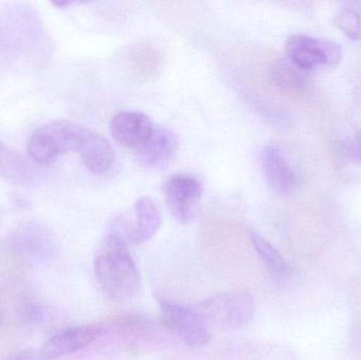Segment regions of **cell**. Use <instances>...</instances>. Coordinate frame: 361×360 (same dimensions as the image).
Instances as JSON below:
<instances>
[{
	"label": "cell",
	"instance_id": "7a4b0ae2",
	"mask_svg": "<svg viewBox=\"0 0 361 360\" xmlns=\"http://www.w3.org/2000/svg\"><path fill=\"white\" fill-rule=\"evenodd\" d=\"M86 128L68 120H55L36 129L27 143L32 160L42 166L53 164L68 151H78Z\"/></svg>",
	"mask_w": 361,
	"mask_h": 360
},
{
	"label": "cell",
	"instance_id": "277c9868",
	"mask_svg": "<svg viewBox=\"0 0 361 360\" xmlns=\"http://www.w3.org/2000/svg\"><path fill=\"white\" fill-rule=\"evenodd\" d=\"M288 61L305 72L320 69H335L343 58L341 44L326 38L297 34L284 44Z\"/></svg>",
	"mask_w": 361,
	"mask_h": 360
},
{
	"label": "cell",
	"instance_id": "4fadbf2b",
	"mask_svg": "<svg viewBox=\"0 0 361 360\" xmlns=\"http://www.w3.org/2000/svg\"><path fill=\"white\" fill-rule=\"evenodd\" d=\"M271 86L283 94H302L310 85L307 72L293 65L288 59L280 58L269 68Z\"/></svg>",
	"mask_w": 361,
	"mask_h": 360
},
{
	"label": "cell",
	"instance_id": "7c38bea8",
	"mask_svg": "<svg viewBox=\"0 0 361 360\" xmlns=\"http://www.w3.org/2000/svg\"><path fill=\"white\" fill-rule=\"evenodd\" d=\"M78 154L87 170L94 175H102L114 165V154L111 144L97 133L86 129Z\"/></svg>",
	"mask_w": 361,
	"mask_h": 360
},
{
	"label": "cell",
	"instance_id": "5bb4252c",
	"mask_svg": "<svg viewBox=\"0 0 361 360\" xmlns=\"http://www.w3.org/2000/svg\"><path fill=\"white\" fill-rule=\"evenodd\" d=\"M250 240H252V245L258 253L259 257L262 260L265 268L274 280L282 283L290 277L293 273L292 266L260 232L252 230Z\"/></svg>",
	"mask_w": 361,
	"mask_h": 360
},
{
	"label": "cell",
	"instance_id": "5b68a950",
	"mask_svg": "<svg viewBox=\"0 0 361 360\" xmlns=\"http://www.w3.org/2000/svg\"><path fill=\"white\" fill-rule=\"evenodd\" d=\"M161 316L166 329L191 348H202L212 340L207 323L195 308L162 302Z\"/></svg>",
	"mask_w": 361,
	"mask_h": 360
},
{
	"label": "cell",
	"instance_id": "ac0fdd59",
	"mask_svg": "<svg viewBox=\"0 0 361 360\" xmlns=\"http://www.w3.org/2000/svg\"><path fill=\"white\" fill-rule=\"evenodd\" d=\"M343 152L348 160L361 164V131L354 133L343 144Z\"/></svg>",
	"mask_w": 361,
	"mask_h": 360
},
{
	"label": "cell",
	"instance_id": "d6986e66",
	"mask_svg": "<svg viewBox=\"0 0 361 360\" xmlns=\"http://www.w3.org/2000/svg\"><path fill=\"white\" fill-rule=\"evenodd\" d=\"M73 4L72 1H52L53 6H56V8H67V6H71V4Z\"/></svg>",
	"mask_w": 361,
	"mask_h": 360
},
{
	"label": "cell",
	"instance_id": "ba28073f",
	"mask_svg": "<svg viewBox=\"0 0 361 360\" xmlns=\"http://www.w3.org/2000/svg\"><path fill=\"white\" fill-rule=\"evenodd\" d=\"M154 124L139 111H120L112 118L110 132L124 147L139 150L154 132Z\"/></svg>",
	"mask_w": 361,
	"mask_h": 360
},
{
	"label": "cell",
	"instance_id": "9a60e30c",
	"mask_svg": "<svg viewBox=\"0 0 361 360\" xmlns=\"http://www.w3.org/2000/svg\"><path fill=\"white\" fill-rule=\"evenodd\" d=\"M0 175L15 183H25L30 178L25 160L2 143H0Z\"/></svg>",
	"mask_w": 361,
	"mask_h": 360
},
{
	"label": "cell",
	"instance_id": "3957f363",
	"mask_svg": "<svg viewBox=\"0 0 361 360\" xmlns=\"http://www.w3.org/2000/svg\"><path fill=\"white\" fill-rule=\"evenodd\" d=\"M195 309L207 325L231 331L250 325L254 318L255 302L247 292H226L203 300Z\"/></svg>",
	"mask_w": 361,
	"mask_h": 360
},
{
	"label": "cell",
	"instance_id": "8992f818",
	"mask_svg": "<svg viewBox=\"0 0 361 360\" xmlns=\"http://www.w3.org/2000/svg\"><path fill=\"white\" fill-rule=\"evenodd\" d=\"M201 183L188 175H171L164 184V197L171 215L179 223L188 224L195 219L202 198Z\"/></svg>",
	"mask_w": 361,
	"mask_h": 360
},
{
	"label": "cell",
	"instance_id": "52a82bcc",
	"mask_svg": "<svg viewBox=\"0 0 361 360\" xmlns=\"http://www.w3.org/2000/svg\"><path fill=\"white\" fill-rule=\"evenodd\" d=\"M101 323L78 325L59 332L51 337L40 350L44 359H56L82 350L103 335Z\"/></svg>",
	"mask_w": 361,
	"mask_h": 360
},
{
	"label": "cell",
	"instance_id": "8fae6325",
	"mask_svg": "<svg viewBox=\"0 0 361 360\" xmlns=\"http://www.w3.org/2000/svg\"><path fill=\"white\" fill-rule=\"evenodd\" d=\"M261 163L269 187L280 196L292 194L296 186V177L280 148L273 144L264 146Z\"/></svg>",
	"mask_w": 361,
	"mask_h": 360
},
{
	"label": "cell",
	"instance_id": "30bf717a",
	"mask_svg": "<svg viewBox=\"0 0 361 360\" xmlns=\"http://www.w3.org/2000/svg\"><path fill=\"white\" fill-rule=\"evenodd\" d=\"M179 147L177 135L166 127H157L145 144L137 150L140 162L152 169L166 167Z\"/></svg>",
	"mask_w": 361,
	"mask_h": 360
},
{
	"label": "cell",
	"instance_id": "2e32d148",
	"mask_svg": "<svg viewBox=\"0 0 361 360\" xmlns=\"http://www.w3.org/2000/svg\"><path fill=\"white\" fill-rule=\"evenodd\" d=\"M160 53L148 46V44H140L135 46L129 53V63L131 69L140 76L148 77L154 73L160 63Z\"/></svg>",
	"mask_w": 361,
	"mask_h": 360
},
{
	"label": "cell",
	"instance_id": "9c48e42d",
	"mask_svg": "<svg viewBox=\"0 0 361 360\" xmlns=\"http://www.w3.org/2000/svg\"><path fill=\"white\" fill-rule=\"evenodd\" d=\"M162 225V213L158 202L149 197L139 199L135 205V216L131 223L124 224L125 236L133 244L150 240Z\"/></svg>",
	"mask_w": 361,
	"mask_h": 360
},
{
	"label": "cell",
	"instance_id": "e0dca14e",
	"mask_svg": "<svg viewBox=\"0 0 361 360\" xmlns=\"http://www.w3.org/2000/svg\"><path fill=\"white\" fill-rule=\"evenodd\" d=\"M334 23L348 37L353 40L361 38V18L357 11L351 8H341L334 18Z\"/></svg>",
	"mask_w": 361,
	"mask_h": 360
},
{
	"label": "cell",
	"instance_id": "6da1fadb",
	"mask_svg": "<svg viewBox=\"0 0 361 360\" xmlns=\"http://www.w3.org/2000/svg\"><path fill=\"white\" fill-rule=\"evenodd\" d=\"M94 273L99 287L114 302H128L139 291V271L124 239L116 232L99 242L94 256Z\"/></svg>",
	"mask_w": 361,
	"mask_h": 360
}]
</instances>
